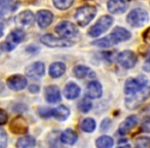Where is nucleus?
I'll return each instance as SVG.
<instances>
[{"instance_id":"nucleus-19","label":"nucleus","mask_w":150,"mask_h":148,"mask_svg":"<svg viewBox=\"0 0 150 148\" xmlns=\"http://www.w3.org/2000/svg\"><path fill=\"white\" fill-rule=\"evenodd\" d=\"M119 43L118 40L116 39L113 33L109 34V35L105 36V37L101 38L99 40H96V41L93 42L94 45H97L99 47H102V48H107V47H111V46L115 45V44Z\"/></svg>"},{"instance_id":"nucleus-8","label":"nucleus","mask_w":150,"mask_h":148,"mask_svg":"<svg viewBox=\"0 0 150 148\" xmlns=\"http://www.w3.org/2000/svg\"><path fill=\"white\" fill-rule=\"evenodd\" d=\"M117 62L125 69H131L136 65L137 56L132 50H123L117 56Z\"/></svg>"},{"instance_id":"nucleus-2","label":"nucleus","mask_w":150,"mask_h":148,"mask_svg":"<svg viewBox=\"0 0 150 148\" xmlns=\"http://www.w3.org/2000/svg\"><path fill=\"white\" fill-rule=\"evenodd\" d=\"M127 21L132 27L140 28L148 23L149 21V15L145 9L135 8L127 15Z\"/></svg>"},{"instance_id":"nucleus-25","label":"nucleus","mask_w":150,"mask_h":148,"mask_svg":"<svg viewBox=\"0 0 150 148\" xmlns=\"http://www.w3.org/2000/svg\"><path fill=\"white\" fill-rule=\"evenodd\" d=\"M113 35L116 37V39L118 40V42L125 41V40H129L132 37V34L129 33V31H127V29L122 27H115L112 31Z\"/></svg>"},{"instance_id":"nucleus-35","label":"nucleus","mask_w":150,"mask_h":148,"mask_svg":"<svg viewBox=\"0 0 150 148\" xmlns=\"http://www.w3.org/2000/svg\"><path fill=\"white\" fill-rule=\"evenodd\" d=\"M143 38H144V40H145V41L150 42V28H148V29L146 30L145 32H144Z\"/></svg>"},{"instance_id":"nucleus-7","label":"nucleus","mask_w":150,"mask_h":148,"mask_svg":"<svg viewBox=\"0 0 150 148\" xmlns=\"http://www.w3.org/2000/svg\"><path fill=\"white\" fill-rule=\"evenodd\" d=\"M40 41L46 46L50 47H69L73 45V42L69 39H65L62 37H56L52 34H45L41 36Z\"/></svg>"},{"instance_id":"nucleus-24","label":"nucleus","mask_w":150,"mask_h":148,"mask_svg":"<svg viewBox=\"0 0 150 148\" xmlns=\"http://www.w3.org/2000/svg\"><path fill=\"white\" fill-rule=\"evenodd\" d=\"M35 144V138H33L32 136H24V137H21L18 140L16 146L18 148H34Z\"/></svg>"},{"instance_id":"nucleus-5","label":"nucleus","mask_w":150,"mask_h":148,"mask_svg":"<svg viewBox=\"0 0 150 148\" xmlns=\"http://www.w3.org/2000/svg\"><path fill=\"white\" fill-rule=\"evenodd\" d=\"M24 38H25V33H24V31H22V30H20V29L13 30V31H11V33H9V35L7 36L6 40H5L4 42H2V44H1V50H2L3 52H11V50H13L18 44L23 41Z\"/></svg>"},{"instance_id":"nucleus-27","label":"nucleus","mask_w":150,"mask_h":148,"mask_svg":"<svg viewBox=\"0 0 150 148\" xmlns=\"http://www.w3.org/2000/svg\"><path fill=\"white\" fill-rule=\"evenodd\" d=\"M80 127H81L82 131L86 132V133H92V132H94L95 129H96V121L93 118H91V117L84 118L83 120L81 121Z\"/></svg>"},{"instance_id":"nucleus-20","label":"nucleus","mask_w":150,"mask_h":148,"mask_svg":"<svg viewBox=\"0 0 150 148\" xmlns=\"http://www.w3.org/2000/svg\"><path fill=\"white\" fill-rule=\"evenodd\" d=\"M66 71V66L64 63L62 62H54L50 66V70L48 73L52 78H58L61 77Z\"/></svg>"},{"instance_id":"nucleus-6","label":"nucleus","mask_w":150,"mask_h":148,"mask_svg":"<svg viewBox=\"0 0 150 148\" xmlns=\"http://www.w3.org/2000/svg\"><path fill=\"white\" fill-rule=\"evenodd\" d=\"M54 30L60 37L65 38V39H70V38L75 37L78 34V30L76 26L69 21H63L59 23L56 26Z\"/></svg>"},{"instance_id":"nucleus-14","label":"nucleus","mask_w":150,"mask_h":148,"mask_svg":"<svg viewBox=\"0 0 150 148\" xmlns=\"http://www.w3.org/2000/svg\"><path fill=\"white\" fill-rule=\"evenodd\" d=\"M34 18L35 17L31 11H24L15 18V22L21 27H29L33 24Z\"/></svg>"},{"instance_id":"nucleus-37","label":"nucleus","mask_w":150,"mask_h":148,"mask_svg":"<svg viewBox=\"0 0 150 148\" xmlns=\"http://www.w3.org/2000/svg\"><path fill=\"white\" fill-rule=\"evenodd\" d=\"M117 148H131V146L129 145H123V146H119V147Z\"/></svg>"},{"instance_id":"nucleus-31","label":"nucleus","mask_w":150,"mask_h":148,"mask_svg":"<svg viewBox=\"0 0 150 148\" xmlns=\"http://www.w3.org/2000/svg\"><path fill=\"white\" fill-rule=\"evenodd\" d=\"M7 140H8V138H7L5 131L4 130H0V146H1V148H5L7 144Z\"/></svg>"},{"instance_id":"nucleus-30","label":"nucleus","mask_w":150,"mask_h":148,"mask_svg":"<svg viewBox=\"0 0 150 148\" xmlns=\"http://www.w3.org/2000/svg\"><path fill=\"white\" fill-rule=\"evenodd\" d=\"M92 107H93L92 102H91V100L88 98L82 99L79 102V104H78V108H79V110L82 111V112H88V111L92 109Z\"/></svg>"},{"instance_id":"nucleus-34","label":"nucleus","mask_w":150,"mask_h":148,"mask_svg":"<svg viewBox=\"0 0 150 148\" xmlns=\"http://www.w3.org/2000/svg\"><path fill=\"white\" fill-rule=\"evenodd\" d=\"M143 69L146 72H150V58H148L147 60L145 61V63H144V65H143Z\"/></svg>"},{"instance_id":"nucleus-12","label":"nucleus","mask_w":150,"mask_h":148,"mask_svg":"<svg viewBox=\"0 0 150 148\" xmlns=\"http://www.w3.org/2000/svg\"><path fill=\"white\" fill-rule=\"evenodd\" d=\"M127 5H129L127 0H109L107 3V8L109 13L119 15L127 11Z\"/></svg>"},{"instance_id":"nucleus-3","label":"nucleus","mask_w":150,"mask_h":148,"mask_svg":"<svg viewBox=\"0 0 150 148\" xmlns=\"http://www.w3.org/2000/svg\"><path fill=\"white\" fill-rule=\"evenodd\" d=\"M147 86V80L141 76L138 78H129L125 84V93L127 96H135L140 92H143Z\"/></svg>"},{"instance_id":"nucleus-4","label":"nucleus","mask_w":150,"mask_h":148,"mask_svg":"<svg viewBox=\"0 0 150 148\" xmlns=\"http://www.w3.org/2000/svg\"><path fill=\"white\" fill-rule=\"evenodd\" d=\"M113 23V19L110 16H103L99 19V21L91 27L88 30V35L91 37H98L101 34L105 33Z\"/></svg>"},{"instance_id":"nucleus-23","label":"nucleus","mask_w":150,"mask_h":148,"mask_svg":"<svg viewBox=\"0 0 150 148\" xmlns=\"http://www.w3.org/2000/svg\"><path fill=\"white\" fill-rule=\"evenodd\" d=\"M69 115H70V110L68 107L64 106V105H61V106L52 109V116L58 120H66L69 117Z\"/></svg>"},{"instance_id":"nucleus-10","label":"nucleus","mask_w":150,"mask_h":148,"mask_svg":"<svg viewBox=\"0 0 150 148\" xmlns=\"http://www.w3.org/2000/svg\"><path fill=\"white\" fill-rule=\"evenodd\" d=\"M7 86L13 91H22L27 86V78L24 75L16 74L11 77L7 78L6 80Z\"/></svg>"},{"instance_id":"nucleus-32","label":"nucleus","mask_w":150,"mask_h":148,"mask_svg":"<svg viewBox=\"0 0 150 148\" xmlns=\"http://www.w3.org/2000/svg\"><path fill=\"white\" fill-rule=\"evenodd\" d=\"M142 131L150 133V116H147L142 121Z\"/></svg>"},{"instance_id":"nucleus-28","label":"nucleus","mask_w":150,"mask_h":148,"mask_svg":"<svg viewBox=\"0 0 150 148\" xmlns=\"http://www.w3.org/2000/svg\"><path fill=\"white\" fill-rule=\"evenodd\" d=\"M54 5L60 11H66L70 8L74 3V0H52Z\"/></svg>"},{"instance_id":"nucleus-15","label":"nucleus","mask_w":150,"mask_h":148,"mask_svg":"<svg viewBox=\"0 0 150 148\" xmlns=\"http://www.w3.org/2000/svg\"><path fill=\"white\" fill-rule=\"evenodd\" d=\"M137 125H138L137 116H136V115H129V117H127V118L120 123L118 132L121 135H125V134L129 133Z\"/></svg>"},{"instance_id":"nucleus-22","label":"nucleus","mask_w":150,"mask_h":148,"mask_svg":"<svg viewBox=\"0 0 150 148\" xmlns=\"http://www.w3.org/2000/svg\"><path fill=\"white\" fill-rule=\"evenodd\" d=\"M77 138H78L77 134L75 133L73 130L68 129L61 134L60 140H61V142L64 144H67V145H73V144L76 143Z\"/></svg>"},{"instance_id":"nucleus-21","label":"nucleus","mask_w":150,"mask_h":148,"mask_svg":"<svg viewBox=\"0 0 150 148\" xmlns=\"http://www.w3.org/2000/svg\"><path fill=\"white\" fill-rule=\"evenodd\" d=\"M80 94V88L74 82H69L64 89V95L67 99L73 100V99L77 98Z\"/></svg>"},{"instance_id":"nucleus-1","label":"nucleus","mask_w":150,"mask_h":148,"mask_svg":"<svg viewBox=\"0 0 150 148\" xmlns=\"http://www.w3.org/2000/svg\"><path fill=\"white\" fill-rule=\"evenodd\" d=\"M97 13V8L93 5H82L79 8H77L76 13H75V22L76 24L81 27L88 25L93 19L95 18Z\"/></svg>"},{"instance_id":"nucleus-17","label":"nucleus","mask_w":150,"mask_h":148,"mask_svg":"<svg viewBox=\"0 0 150 148\" xmlns=\"http://www.w3.org/2000/svg\"><path fill=\"white\" fill-rule=\"evenodd\" d=\"M44 96L48 103H58L61 100V93L60 90L57 86H50L45 88V92H44Z\"/></svg>"},{"instance_id":"nucleus-16","label":"nucleus","mask_w":150,"mask_h":148,"mask_svg":"<svg viewBox=\"0 0 150 148\" xmlns=\"http://www.w3.org/2000/svg\"><path fill=\"white\" fill-rule=\"evenodd\" d=\"M73 73L74 75L76 76L79 79L82 78H94L96 76L95 72L88 66H84V65H78V66H75L73 68Z\"/></svg>"},{"instance_id":"nucleus-33","label":"nucleus","mask_w":150,"mask_h":148,"mask_svg":"<svg viewBox=\"0 0 150 148\" xmlns=\"http://www.w3.org/2000/svg\"><path fill=\"white\" fill-rule=\"evenodd\" d=\"M6 120H7L6 112H5L3 109H1V111H0V123H1V125H4V123H6Z\"/></svg>"},{"instance_id":"nucleus-36","label":"nucleus","mask_w":150,"mask_h":148,"mask_svg":"<svg viewBox=\"0 0 150 148\" xmlns=\"http://www.w3.org/2000/svg\"><path fill=\"white\" fill-rule=\"evenodd\" d=\"M38 90H39V89H38V86H30V92H32V93H37L38 92Z\"/></svg>"},{"instance_id":"nucleus-11","label":"nucleus","mask_w":150,"mask_h":148,"mask_svg":"<svg viewBox=\"0 0 150 148\" xmlns=\"http://www.w3.org/2000/svg\"><path fill=\"white\" fill-rule=\"evenodd\" d=\"M52 20H54V15L50 11L41 9V11H38L36 13V21L41 29L48 27L52 23Z\"/></svg>"},{"instance_id":"nucleus-13","label":"nucleus","mask_w":150,"mask_h":148,"mask_svg":"<svg viewBox=\"0 0 150 148\" xmlns=\"http://www.w3.org/2000/svg\"><path fill=\"white\" fill-rule=\"evenodd\" d=\"M9 129L13 134H25L28 131V125L25 118L22 116H17L11 120Z\"/></svg>"},{"instance_id":"nucleus-9","label":"nucleus","mask_w":150,"mask_h":148,"mask_svg":"<svg viewBox=\"0 0 150 148\" xmlns=\"http://www.w3.org/2000/svg\"><path fill=\"white\" fill-rule=\"evenodd\" d=\"M45 67L42 62H35L26 68V75L32 79H39L43 76Z\"/></svg>"},{"instance_id":"nucleus-18","label":"nucleus","mask_w":150,"mask_h":148,"mask_svg":"<svg viewBox=\"0 0 150 148\" xmlns=\"http://www.w3.org/2000/svg\"><path fill=\"white\" fill-rule=\"evenodd\" d=\"M86 95L91 99H99L102 96V86L98 81H91L86 86Z\"/></svg>"},{"instance_id":"nucleus-29","label":"nucleus","mask_w":150,"mask_h":148,"mask_svg":"<svg viewBox=\"0 0 150 148\" xmlns=\"http://www.w3.org/2000/svg\"><path fill=\"white\" fill-rule=\"evenodd\" d=\"M136 148H150V137L142 136L136 139L135 141Z\"/></svg>"},{"instance_id":"nucleus-26","label":"nucleus","mask_w":150,"mask_h":148,"mask_svg":"<svg viewBox=\"0 0 150 148\" xmlns=\"http://www.w3.org/2000/svg\"><path fill=\"white\" fill-rule=\"evenodd\" d=\"M114 141L109 136H101L97 139L96 146L98 148H112Z\"/></svg>"}]
</instances>
